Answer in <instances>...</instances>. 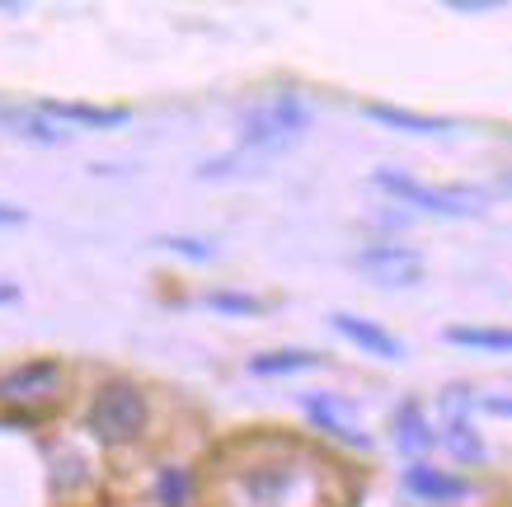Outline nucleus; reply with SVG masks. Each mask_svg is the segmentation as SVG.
Masks as SVG:
<instances>
[{
	"label": "nucleus",
	"mask_w": 512,
	"mask_h": 507,
	"mask_svg": "<svg viewBox=\"0 0 512 507\" xmlns=\"http://www.w3.org/2000/svg\"><path fill=\"white\" fill-rule=\"evenodd\" d=\"M57 381H62V367H57V362H29V367H15L10 376H0V400L5 404H33Z\"/></svg>",
	"instance_id": "nucleus-7"
},
{
	"label": "nucleus",
	"mask_w": 512,
	"mask_h": 507,
	"mask_svg": "<svg viewBox=\"0 0 512 507\" xmlns=\"http://www.w3.org/2000/svg\"><path fill=\"white\" fill-rule=\"evenodd\" d=\"M329 324H334V329H339V334L348 338V343H357L362 353H372V357H390V362H395V357H404V343H400L395 334H390V329H381L376 320H362V315L334 310V315H329Z\"/></svg>",
	"instance_id": "nucleus-6"
},
{
	"label": "nucleus",
	"mask_w": 512,
	"mask_h": 507,
	"mask_svg": "<svg viewBox=\"0 0 512 507\" xmlns=\"http://www.w3.org/2000/svg\"><path fill=\"white\" fill-rule=\"evenodd\" d=\"M301 409H306V418H311L315 428H325L329 437H339V442H348V446H362V451L372 446L367 428L353 423V404H343L339 395H306Z\"/></svg>",
	"instance_id": "nucleus-5"
},
{
	"label": "nucleus",
	"mask_w": 512,
	"mask_h": 507,
	"mask_svg": "<svg viewBox=\"0 0 512 507\" xmlns=\"http://www.w3.org/2000/svg\"><path fill=\"white\" fill-rule=\"evenodd\" d=\"M395 437H400L404 451H423V446H433V428H428V418H423L414 404H404L400 414H395Z\"/></svg>",
	"instance_id": "nucleus-14"
},
{
	"label": "nucleus",
	"mask_w": 512,
	"mask_h": 507,
	"mask_svg": "<svg viewBox=\"0 0 512 507\" xmlns=\"http://www.w3.org/2000/svg\"><path fill=\"white\" fill-rule=\"evenodd\" d=\"M353 268L362 277H372L381 287H419L423 282V254L414 249H400V245H381V249H362L353 259Z\"/></svg>",
	"instance_id": "nucleus-4"
},
{
	"label": "nucleus",
	"mask_w": 512,
	"mask_h": 507,
	"mask_svg": "<svg viewBox=\"0 0 512 507\" xmlns=\"http://www.w3.org/2000/svg\"><path fill=\"white\" fill-rule=\"evenodd\" d=\"M0 127H10L15 137L33 141V146H66V141H71V132L57 127L47 113H38V108H0Z\"/></svg>",
	"instance_id": "nucleus-9"
},
{
	"label": "nucleus",
	"mask_w": 512,
	"mask_h": 507,
	"mask_svg": "<svg viewBox=\"0 0 512 507\" xmlns=\"http://www.w3.org/2000/svg\"><path fill=\"white\" fill-rule=\"evenodd\" d=\"M90 428L99 442L127 446L146 428V395L132 381H104L90 404Z\"/></svg>",
	"instance_id": "nucleus-3"
},
{
	"label": "nucleus",
	"mask_w": 512,
	"mask_h": 507,
	"mask_svg": "<svg viewBox=\"0 0 512 507\" xmlns=\"http://www.w3.org/2000/svg\"><path fill=\"white\" fill-rule=\"evenodd\" d=\"M29 212L24 207H10V202H0V231H10V226H24Z\"/></svg>",
	"instance_id": "nucleus-19"
},
{
	"label": "nucleus",
	"mask_w": 512,
	"mask_h": 507,
	"mask_svg": "<svg viewBox=\"0 0 512 507\" xmlns=\"http://www.w3.org/2000/svg\"><path fill=\"white\" fill-rule=\"evenodd\" d=\"M38 113H47L57 127H94V132H109V127H127L132 123V113L127 108H99V104H38Z\"/></svg>",
	"instance_id": "nucleus-8"
},
{
	"label": "nucleus",
	"mask_w": 512,
	"mask_h": 507,
	"mask_svg": "<svg viewBox=\"0 0 512 507\" xmlns=\"http://www.w3.org/2000/svg\"><path fill=\"white\" fill-rule=\"evenodd\" d=\"M165 503H179V498H184V475H165Z\"/></svg>",
	"instance_id": "nucleus-20"
},
{
	"label": "nucleus",
	"mask_w": 512,
	"mask_h": 507,
	"mask_svg": "<svg viewBox=\"0 0 512 507\" xmlns=\"http://www.w3.org/2000/svg\"><path fill=\"white\" fill-rule=\"evenodd\" d=\"M249 169H259V160L245 151H235V155H217V160H202L198 174L202 179H231V174H249Z\"/></svg>",
	"instance_id": "nucleus-15"
},
{
	"label": "nucleus",
	"mask_w": 512,
	"mask_h": 507,
	"mask_svg": "<svg viewBox=\"0 0 512 507\" xmlns=\"http://www.w3.org/2000/svg\"><path fill=\"white\" fill-rule=\"evenodd\" d=\"M447 446H451V456H461V461H484V446L480 437L466 428V423H451L447 432Z\"/></svg>",
	"instance_id": "nucleus-18"
},
{
	"label": "nucleus",
	"mask_w": 512,
	"mask_h": 507,
	"mask_svg": "<svg viewBox=\"0 0 512 507\" xmlns=\"http://www.w3.org/2000/svg\"><path fill=\"white\" fill-rule=\"evenodd\" d=\"M156 245L174 249V254H184V259H193V263L217 259V245H212V240H198V235H156Z\"/></svg>",
	"instance_id": "nucleus-16"
},
{
	"label": "nucleus",
	"mask_w": 512,
	"mask_h": 507,
	"mask_svg": "<svg viewBox=\"0 0 512 507\" xmlns=\"http://www.w3.org/2000/svg\"><path fill=\"white\" fill-rule=\"evenodd\" d=\"M367 118L381 127H395V132H419V137H437V132H451V118H428V113H409V108H390V104H367Z\"/></svg>",
	"instance_id": "nucleus-11"
},
{
	"label": "nucleus",
	"mask_w": 512,
	"mask_h": 507,
	"mask_svg": "<svg viewBox=\"0 0 512 507\" xmlns=\"http://www.w3.org/2000/svg\"><path fill=\"white\" fill-rule=\"evenodd\" d=\"M320 362L325 357L311 353V348H278V353H254L249 357V371L254 376H292V371H311Z\"/></svg>",
	"instance_id": "nucleus-12"
},
{
	"label": "nucleus",
	"mask_w": 512,
	"mask_h": 507,
	"mask_svg": "<svg viewBox=\"0 0 512 507\" xmlns=\"http://www.w3.org/2000/svg\"><path fill=\"white\" fill-rule=\"evenodd\" d=\"M311 127V108L282 94V99H264L240 118V151H282L287 141H296Z\"/></svg>",
	"instance_id": "nucleus-2"
},
{
	"label": "nucleus",
	"mask_w": 512,
	"mask_h": 507,
	"mask_svg": "<svg viewBox=\"0 0 512 507\" xmlns=\"http://www.w3.org/2000/svg\"><path fill=\"white\" fill-rule=\"evenodd\" d=\"M207 306L217 310V315H264V301L249 292H212Z\"/></svg>",
	"instance_id": "nucleus-17"
},
{
	"label": "nucleus",
	"mask_w": 512,
	"mask_h": 507,
	"mask_svg": "<svg viewBox=\"0 0 512 507\" xmlns=\"http://www.w3.org/2000/svg\"><path fill=\"white\" fill-rule=\"evenodd\" d=\"M447 343H456V348H484V353H508V348H512V329H494V324H484V329L451 324Z\"/></svg>",
	"instance_id": "nucleus-13"
},
{
	"label": "nucleus",
	"mask_w": 512,
	"mask_h": 507,
	"mask_svg": "<svg viewBox=\"0 0 512 507\" xmlns=\"http://www.w3.org/2000/svg\"><path fill=\"white\" fill-rule=\"evenodd\" d=\"M404 484H409V493H419L428 503H456V498L470 493V479L442 475V470H428V465H414V470L404 475Z\"/></svg>",
	"instance_id": "nucleus-10"
},
{
	"label": "nucleus",
	"mask_w": 512,
	"mask_h": 507,
	"mask_svg": "<svg viewBox=\"0 0 512 507\" xmlns=\"http://www.w3.org/2000/svg\"><path fill=\"white\" fill-rule=\"evenodd\" d=\"M372 184L390 198H400L404 207H419V212H437V216H475L489 207V188H470V184H419L409 174L395 169H376Z\"/></svg>",
	"instance_id": "nucleus-1"
},
{
	"label": "nucleus",
	"mask_w": 512,
	"mask_h": 507,
	"mask_svg": "<svg viewBox=\"0 0 512 507\" xmlns=\"http://www.w3.org/2000/svg\"><path fill=\"white\" fill-rule=\"evenodd\" d=\"M19 301V287L15 282H0V306H15Z\"/></svg>",
	"instance_id": "nucleus-21"
}]
</instances>
